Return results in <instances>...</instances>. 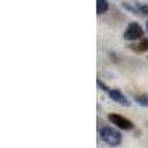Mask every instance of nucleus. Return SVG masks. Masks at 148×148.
<instances>
[{
  "instance_id": "4",
  "label": "nucleus",
  "mask_w": 148,
  "mask_h": 148,
  "mask_svg": "<svg viewBox=\"0 0 148 148\" xmlns=\"http://www.w3.org/2000/svg\"><path fill=\"white\" fill-rule=\"evenodd\" d=\"M108 96H110L114 102H117V104H120V105H123V107H129V105H130V102L127 101V98L123 95L119 89H111V90H108Z\"/></svg>"
},
{
  "instance_id": "5",
  "label": "nucleus",
  "mask_w": 148,
  "mask_h": 148,
  "mask_svg": "<svg viewBox=\"0 0 148 148\" xmlns=\"http://www.w3.org/2000/svg\"><path fill=\"white\" fill-rule=\"evenodd\" d=\"M130 47L135 52H147L148 51V39H139V42H136V45H130Z\"/></svg>"
},
{
  "instance_id": "1",
  "label": "nucleus",
  "mask_w": 148,
  "mask_h": 148,
  "mask_svg": "<svg viewBox=\"0 0 148 148\" xmlns=\"http://www.w3.org/2000/svg\"><path fill=\"white\" fill-rule=\"evenodd\" d=\"M99 136L110 147H119L121 144V133L111 126H104L99 130Z\"/></svg>"
},
{
  "instance_id": "8",
  "label": "nucleus",
  "mask_w": 148,
  "mask_h": 148,
  "mask_svg": "<svg viewBox=\"0 0 148 148\" xmlns=\"http://www.w3.org/2000/svg\"><path fill=\"white\" fill-rule=\"evenodd\" d=\"M96 83H98V86H99V89H101V90H104V92H108V88H107V86H105V84H104V83H102L99 79L96 80Z\"/></svg>"
},
{
  "instance_id": "2",
  "label": "nucleus",
  "mask_w": 148,
  "mask_h": 148,
  "mask_svg": "<svg viewBox=\"0 0 148 148\" xmlns=\"http://www.w3.org/2000/svg\"><path fill=\"white\" fill-rule=\"evenodd\" d=\"M142 34H144V30H142V27L139 25V24H136V22H130L129 25L126 27V30H125V39L126 40H129V42H133V40H139V39H142Z\"/></svg>"
},
{
  "instance_id": "7",
  "label": "nucleus",
  "mask_w": 148,
  "mask_h": 148,
  "mask_svg": "<svg viewBox=\"0 0 148 148\" xmlns=\"http://www.w3.org/2000/svg\"><path fill=\"white\" fill-rule=\"evenodd\" d=\"M135 101L142 107H148V95H136L135 96Z\"/></svg>"
},
{
  "instance_id": "3",
  "label": "nucleus",
  "mask_w": 148,
  "mask_h": 148,
  "mask_svg": "<svg viewBox=\"0 0 148 148\" xmlns=\"http://www.w3.org/2000/svg\"><path fill=\"white\" fill-rule=\"evenodd\" d=\"M108 120L113 123V125H116L119 129H123V130H130L133 129V123L130 120H127L126 117H123L120 114H110L108 116Z\"/></svg>"
},
{
  "instance_id": "9",
  "label": "nucleus",
  "mask_w": 148,
  "mask_h": 148,
  "mask_svg": "<svg viewBox=\"0 0 148 148\" xmlns=\"http://www.w3.org/2000/svg\"><path fill=\"white\" fill-rule=\"evenodd\" d=\"M145 28H147V31H148V21H147V25H145Z\"/></svg>"
},
{
  "instance_id": "6",
  "label": "nucleus",
  "mask_w": 148,
  "mask_h": 148,
  "mask_svg": "<svg viewBox=\"0 0 148 148\" xmlns=\"http://www.w3.org/2000/svg\"><path fill=\"white\" fill-rule=\"evenodd\" d=\"M108 10V2L107 0H96V14L102 15Z\"/></svg>"
}]
</instances>
